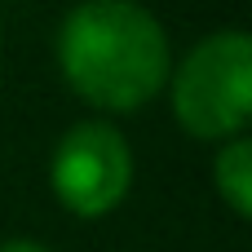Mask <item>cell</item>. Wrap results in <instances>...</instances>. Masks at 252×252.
<instances>
[{"instance_id":"7a4b0ae2","label":"cell","mask_w":252,"mask_h":252,"mask_svg":"<svg viewBox=\"0 0 252 252\" xmlns=\"http://www.w3.org/2000/svg\"><path fill=\"white\" fill-rule=\"evenodd\" d=\"M173 120L199 142L239 137L252 120V40L230 27L204 35L168 71Z\"/></svg>"},{"instance_id":"277c9868","label":"cell","mask_w":252,"mask_h":252,"mask_svg":"<svg viewBox=\"0 0 252 252\" xmlns=\"http://www.w3.org/2000/svg\"><path fill=\"white\" fill-rule=\"evenodd\" d=\"M213 186H217V195L226 199V208L235 217H252V142L244 133L226 137V146L217 151Z\"/></svg>"},{"instance_id":"6da1fadb","label":"cell","mask_w":252,"mask_h":252,"mask_svg":"<svg viewBox=\"0 0 252 252\" xmlns=\"http://www.w3.org/2000/svg\"><path fill=\"white\" fill-rule=\"evenodd\" d=\"M58 71L89 106L128 115L168 84V31L137 0H80L58 27Z\"/></svg>"},{"instance_id":"5b68a950","label":"cell","mask_w":252,"mask_h":252,"mask_svg":"<svg viewBox=\"0 0 252 252\" xmlns=\"http://www.w3.org/2000/svg\"><path fill=\"white\" fill-rule=\"evenodd\" d=\"M0 252H49V248L35 239H9V244H0Z\"/></svg>"},{"instance_id":"3957f363","label":"cell","mask_w":252,"mask_h":252,"mask_svg":"<svg viewBox=\"0 0 252 252\" xmlns=\"http://www.w3.org/2000/svg\"><path fill=\"white\" fill-rule=\"evenodd\" d=\"M49 186L58 204L84 221L106 217L124 204L133 186V151L111 120H80L71 124L49 159Z\"/></svg>"}]
</instances>
